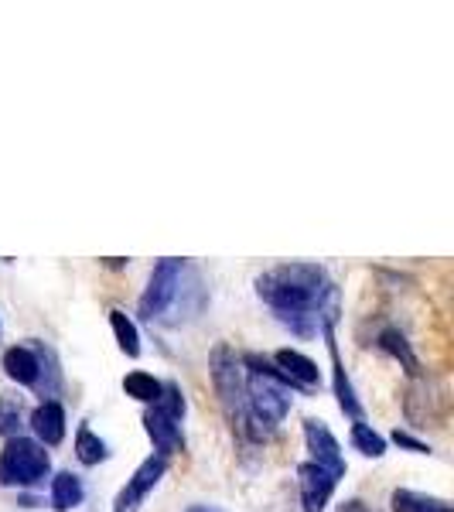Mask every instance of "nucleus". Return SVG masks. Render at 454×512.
Returning a JSON list of instances; mask_svg holds the SVG:
<instances>
[{
    "mask_svg": "<svg viewBox=\"0 0 454 512\" xmlns=\"http://www.w3.org/2000/svg\"><path fill=\"white\" fill-rule=\"evenodd\" d=\"M393 441L400 444V448H410V451H417V454H427V451H431L424 441H417V437H410L407 431H396V434H393Z\"/></svg>",
    "mask_w": 454,
    "mask_h": 512,
    "instance_id": "23",
    "label": "nucleus"
},
{
    "mask_svg": "<svg viewBox=\"0 0 454 512\" xmlns=\"http://www.w3.org/2000/svg\"><path fill=\"white\" fill-rule=\"evenodd\" d=\"M35 352H38V362H41V373H38V383H35V390L41 396H55L62 390V373H59V362H55V352L48 349V345H35Z\"/></svg>",
    "mask_w": 454,
    "mask_h": 512,
    "instance_id": "17",
    "label": "nucleus"
},
{
    "mask_svg": "<svg viewBox=\"0 0 454 512\" xmlns=\"http://www.w3.org/2000/svg\"><path fill=\"white\" fill-rule=\"evenodd\" d=\"M257 294L274 315L297 335H318V328L335 325L338 291L318 263H280L257 277Z\"/></svg>",
    "mask_w": 454,
    "mask_h": 512,
    "instance_id": "1",
    "label": "nucleus"
},
{
    "mask_svg": "<svg viewBox=\"0 0 454 512\" xmlns=\"http://www.w3.org/2000/svg\"><path fill=\"white\" fill-rule=\"evenodd\" d=\"M164 472H168V461L158 458V454H151L147 461H140L134 478H127V485H123V489L117 492V499H113V512H140L147 495L158 489Z\"/></svg>",
    "mask_w": 454,
    "mask_h": 512,
    "instance_id": "7",
    "label": "nucleus"
},
{
    "mask_svg": "<svg viewBox=\"0 0 454 512\" xmlns=\"http://www.w3.org/2000/svg\"><path fill=\"white\" fill-rule=\"evenodd\" d=\"M76 458L82 461V465H99V461L110 458V448H106L103 437L93 434V427L82 424L79 434H76Z\"/></svg>",
    "mask_w": 454,
    "mask_h": 512,
    "instance_id": "18",
    "label": "nucleus"
},
{
    "mask_svg": "<svg viewBox=\"0 0 454 512\" xmlns=\"http://www.w3.org/2000/svg\"><path fill=\"white\" fill-rule=\"evenodd\" d=\"M212 379H216L226 417L233 420V427L246 431V373L243 359L229 345H216V352H212Z\"/></svg>",
    "mask_w": 454,
    "mask_h": 512,
    "instance_id": "6",
    "label": "nucleus"
},
{
    "mask_svg": "<svg viewBox=\"0 0 454 512\" xmlns=\"http://www.w3.org/2000/svg\"><path fill=\"white\" fill-rule=\"evenodd\" d=\"M352 448L362 451L366 458H383V454H386V441L366 424V420H356V424H352Z\"/></svg>",
    "mask_w": 454,
    "mask_h": 512,
    "instance_id": "20",
    "label": "nucleus"
},
{
    "mask_svg": "<svg viewBox=\"0 0 454 512\" xmlns=\"http://www.w3.org/2000/svg\"><path fill=\"white\" fill-rule=\"evenodd\" d=\"M325 342H328V352H332V369H335V393H338V407L345 410L352 420H362V403L356 400V390H352L349 376H345V366H342V355H338V345H335V325H325Z\"/></svg>",
    "mask_w": 454,
    "mask_h": 512,
    "instance_id": "13",
    "label": "nucleus"
},
{
    "mask_svg": "<svg viewBox=\"0 0 454 512\" xmlns=\"http://www.w3.org/2000/svg\"><path fill=\"white\" fill-rule=\"evenodd\" d=\"M181 417H185V396H181V386L178 383H161V396L144 414V431L154 441L158 458H164V461L185 448V437H181Z\"/></svg>",
    "mask_w": 454,
    "mask_h": 512,
    "instance_id": "4",
    "label": "nucleus"
},
{
    "mask_svg": "<svg viewBox=\"0 0 454 512\" xmlns=\"http://www.w3.org/2000/svg\"><path fill=\"white\" fill-rule=\"evenodd\" d=\"M52 472V458L31 437H11L0 451V485L11 489H35Z\"/></svg>",
    "mask_w": 454,
    "mask_h": 512,
    "instance_id": "5",
    "label": "nucleus"
},
{
    "mask_svg": "<svg viewBox=\"0 0 454 512\" xmlns=\"http://www.w3.org/2000/svg\"><path fill=\"white\" fill-rule=\"evenodd\" d=\"M304 441H308V451L315 465L328 468V472H335L338 478L345 475V458H342V448H338L335 434L328 431L321 420H304Z\"/></svg>",
    "mask_w": 454,
    "mask_h": 512,
    "instance_id": "10",
    "label": "nucleus"
},
{
    "mask_svg": "<svg viewBox=\"0 0 454 512\" xmlns=\"http://www.w3.org/2000/svg\"><path fill=\"white\" fill-rule=\"evenodd\" d=\"M188 512H226V509H219V506H205V502H202V506H192Z\"/></svg>",
    "mask_w": 454,
    "mask_h": 512,
    "instance_id": "25",
    "label": "nucleus"
},
{
    "mask_svg": "<svg viewBox=\"0 0 454 512\" xmlns=\"http://www.w3.org/2000/svg\"><path fill=\"white\" fill-rule=\"evenodd\" d=\"M338 512H373L366 506V502H359V499H349V502H342V509Z\"/></svg>",
    "mask_w": 454,
    "mask_h": 512,
    "instance_id": "24",
    "label": "nucleus"
},
{
    "mask_svg": "<svg viewBox=\"0 0 454 512\" xmlns=\"http://www.w3.org/2000/svg\"><path fill=\"white\" fill-rule=\"evenodd\" d=\"M110 325H113V335H117L120 349L127 352L130 359H137V355H140V332H137L134 321L123 315V311L113 308V311H110Z\"/></svg>",
    "mask_w": 454,
    "mask_h": 512,
    "instance_id": "19",
    "label": "nucleus"
},
{
    "mask_svg": "<svg viewBox=\"0 0 454 512\" xmlns=\"http://www.w3.org/2000/svg\"><path fill=\"white\" fill-rule=\"evenodd\" d=\"M205 304L202 280L185 260H161L154 267L151 280H147V291L140 294V315L147 321H158V325H181V321H192Z\"/></svg>",
    "mask_w": 454,
    "mask_h": 512,
    "instance_id": "2",
    "label": "nucleus"
},
{
    "mask_svg": "<svg viewBox=\"0 0 454 512\" xmlns=\"http://www.w3.org/2000/svg\"><path fill=\"white\" fill-rule=\"evenodd\" d=\"M246 373V437L263 441L280 427L291 410V386L277 376V369L260 355H243Z\"/></svg>",
    "mask_w": 454,
    "mask_h": 512,
    "instance_id": "3",
    "label": "nucleus"
},
{
    "mask_svg": "<svg viewBox=\"0 0 454 512\" xmlns=\"http://www.w3.org/2000/svg\"><path fill=\"white\" fill-rule=\"evenodd\" d=\"M390 509L393 512H454L448 499H437V495H424V492H410V489H396L390 495Z\"/></svg>",
    "mask_w": 454,
    "mask_h": 512,
    "instance_id": "15",
    "label": "nucleus"
},
{
    "mask_svg": "<svg viewBox=\"0 0 454 512\" xmlns=\"http://www.w3.org/2000/svg\"><path fill=\"white\" fill-rule=\"evenodd\" d=\"M4 373L18 386H31V390H35L38 373H41L35 345H11V349L4 352Z\"/></svg>",
    "mask_w": 454,
    "mask_h": 512,
    "instance_id": "12",
    "label": "nucleus"
},
{
    "mask_svg": "<svg viewBox=\"0 0 454 512\" xmlns=\"http://www.w3.org/2000/svg\"><path fill=\"white\" fill-rule=\"evenodd\" d=\"M31 431H35L41 448H55V444L65 441V410L59 400H45L31 410Z\"/></svg>",
    "mask_w": 454,
    "mask_h": 512,
    "instance_id": "11",
    "label": "nucleus"
},
{
    "mask_svg": "<svg viewBox=\"0 0 454 512\" xmlns=\"http://www.w3.org/2000/svg\"><path fill=\"white\" fill-rule=\"evenodd\" d=\"M376 345L383 352H390L396 362H403V369H407L414 379L420 376V359L414 355V349H410V342H407V335H403V332H396V328H383Z\"/></svg>",
    "mask_w": 454,
    "mask_h": 512,
    "instance_id": "16",
    "label": "nucleus"
},
{
    "mask_svg": "<svg viewBox=\"0 0 454 512\" xmlns=\"http://www.w3.org/2000/svg\"><path fill=\"white\" fill-rule=\"evenodd\" d=\"M270 366L277 369V376L284 379L291 390H318L321 386V369L297 349H277Z\"/></svg>",
    "mask_w": 454,
    "mask_h": 512,
    "instance_id": "9",
    "label": "nucleus"
},
{
    "mask_svg": "<svg viewBox=\"0 0 454 512\" xmlns=\"http://www.w3.org/2000/svg\"><path fill=\"white\" fill-rule=\"evenodd\" d=\"M86 489H82V478L72 472H59L52 478V509L55 512H72L82 506Z\"/></svg>",
    "mask_w": 454,
    "mask_h": 512,
    "instance_id": "14",
    "label": "nucleus"
},
{
    "mask_svg": "<svg viewBox=\"0 0 454 512\" xmlns=\"http://www.w3.org/2000/svg\"><path fill=\"white\" fill-rule=\"evenodd\" d=\"M21 424H24L21 396H0V434H4L7 441L21 437Z\"/></svg>",
    "mask_w": 454,
    "mask_h": 512,
    "instance_id": "21",
    "label": "nucleus"
},
{
    "mask_svg": "<svg viewBox=\"0 0 454 512\" xmlns=\"http://www.w3.org/2000/svg\"><path fill=\"white\" fill-rule=\"evenodd\" d=\"M123 393L134 396L140 403H154L161 396V379L147 376V373H130L123 379Z\"/></svg>",
    "mask_w": 454,
    "mask_h": 512,
    "instance_id": "22",
    "label": "nucleus"
},
{
    "mask_svg": "<svg viewBox=\"0 0 454 512\" xmlns=\"http://www.w3.org/2000/svg\"><path fill=\"white\" fill-rule=\"evenodd\" d=\"M297 485H301L304 512H325V506L332 502L335 485H338V475L315 465V461H301V465H297Z\"/></svg>",
    "mask_w": 454,
    "mask_h": 512,
    "instance_id": "8",
    "label": "nucleus"
}]
</instances>
